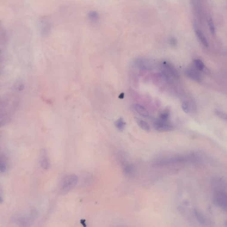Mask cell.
<instances>
[{
    "label": "cell",
    "instance_id": "9c48e42d",
    "mask_svg": "<svg viewBox=\"0 0 227 227\" xmlns=\"http://www.w3.org/2000/svg\"><path fill=\"white\" fill-rule=\"evenodd\" d=\"M163 66L164 68L167 71V72L171 74L173 77L176 79L179 78V75L178 72L176 70L175 67L171 63L168 61H164L163 62Z\"/></svg>",
    "mask_w": 227,
    "mask_h": 227
},
{
    "label": "cell",
    "instance_id": "603a6c76",
    "mask_svg": "<svg viewBox=\"0 0 227 227\" xmlns=\"http://www.w3.org/2000/svg\"><path fill=\"white\" fill-rule=\"evenodd\" d=\"M181 107L184 112L186 114H189L190 112V108L189 105L186 102H183L181 104Z\"/></svg>",
    "mask_w": 227,
    "mask_h": 227
},
{
    "label": "cell",
    "instance_id": "83f0119b",
    "mask_svg": "<svg viewBox=\"0 0 227 227\" xmlns=\"http://www.w3.org/2000/svg\"><path fill=\"white\" fill-rule=\"evenodd\" d=\"M1 21H0V25H1Z\"/></svg>",
    "mask_w": 227,
    "mask_h": 227
},
{
    "label": "cell",
    "instance_id": "30bf717a",
    "mask_svg": "<svg viewBox=\"0 0 227 227\" xmlns=\"http://www.w3.org/2000/svg\"><path fill=\"white\" fill-rule=\"evenodd\" d=\"M123 171L126 176L133 177L135 174V166L130 163H125L123 166Z\"/></svg>",
    "mask_w": 227,
    "mask_h": 227
},
{
    "label": "cell",
    "instance_id": "484cf974",
    "mask_svg": "<svg viewBox=\"0 0 227 227\" xmlns=\"http://www.w3.org/2000/svg\"><path fill=\"white\" fill-rule=\"evenodd\" d=\"M2 188L1 187V186H0V196H1V194L2 193Z\"/></svg>",
    "mask_w": 227,
    "mask_h": 227
},
{
    "label": "cell",
    "instance_id": "2e32d148",
    "mask_svg": "<svg viewBox=\"0 0 227 227\" xmlns=\"http://www.w3.org/2000/svg\"><path fill=\"white\" fill-rule=\"evenodd\" d=\"M136 121L140 128L148 132L150 131V126L146 122L138 118H136Z\"/></svg>",
    "mask_w": 227,
    "mask_h": 227
},
{
    "label": "cell",
    "instance_id": "e0dca14e",
    "mask_svg": "<svg viewBox=\"0 0 227 227\" xmlns=\"http://www.w3.org/2000/svg\"><path fill=\"white\" fill-rule=\"evenodd\" d=\"M115 125L119 131H123L125 128L126 123L125 122L123 118H120L116 121Z\"/></svg>",
    "mask_w": 227,
    "mask_h": 227
},
{
    "label": "cell",
    "instance_id": "3957f363",
    "mask_svg": "<svg viewBox=\"0 0 227 227\" xmlns=\"http://www.w3.org/2000/svg\"><path fill=\"white\" fill-rule=\"evenodd\" d=\"M79 180L78 176L72 174L67 175L62 179L59 185V192L61 194H68L77 185Z\"/></svg>",
    "mask_w": 227,
    "mask_h": 227
},
{
    "label": "cell",
    "instance_id": "8fae6325",
    "mask_svg": "<svg viewBox=\"0 0 227 227\" xmlns=\"http://www.w3.org/2000/svg\"><path fill=\"white\" fill-rule=\"evenodd\" d=\"M87 17L89 21L92 24H97L100 20V15L96 11H90L87 13Z\"/></svg>",
    "mask_w": 227,
    "mask_h": 227
},
{
    "label": "cell",
    "instance_id": "6da1fadb",
    "mask_svg": "<svg viewBox=\"0 0 227 227\" xmlns=\"http://www.w3.org/2000/svg\"><path fill=\"white\" fill-rule=\"evenodd\" d=\"M213 184L214 187L212 198L213 203L223 211H226L227 196L226 183L222 180L218 179L215 180Z\"/></svg>",
    "mask_w": 227,
    "mask_h": 227
},
{
    "label": "cell",
    "instance_id": "4316f807",
    "mask_svg": "<svg viewBox=\"0 0 227 227\" xmlns=\"http://www.w3.org/2000/svg\"><path fill=\"white\" fill-rule=\"evenodd\" d=\"M1 136H2V134L1 133V132H0V138H1Z\"/></svg>",
    "mask_w": 227,
    "mask_h": 227
},
{
    "label": "cell",
    "instance_id": "44dd1931",
    "mask_svg": "<svg viewBox=\"0 0 227 227\" xmlns=\"http://www.w3.org/2000/svg\"><path fill=\"white\" fill-rule=\"evenodd\" d=\"M170 114L169 111H166L162 113L159 115V119L163 121H168L169 118Z\"/></svg>",
    "mask_w": 227,
    "mask_h": 227
},
{
    "label": "cell",
    "instance_id": "277c9868",
    "mask_svg": "<svg viewBox=\"0 0 227 227\" xmlns=\"http://www.w3.org/2000/svg\"><path fill=\"white\" fill-rule=\"evenodd\" d=\"M194 156H177L169 159H164L159 162H157L156 165L157 166H168L170 164H175L177 163H182L186 162L189 161L194 160L193 157Z\"/></svg>",
    "mask_w": 227,
    "mask_h": 227
},
{
    "label": "cell",
    "instance_id": "4fadbf2b",
    "mask_svg": "<svg viewBox=\"0 0 227 227\" xmlns=\"http://www.w3.org/2000/svg\"><path fill=\"white\" fill-rule=\"evenodd\" d=\"M134 109L140 115L144 118H147L149 115L148 112L143 106L138 104H135L134 105Z\"/></svg>",
    "mask_w": 227,
    "mask_h": 227
},
{
    "label": "cell",
    "instance_id": "f1b7e54d",
    "mask_svg": "<svg viewBox=\"0 0 227 227\" xmlns=\"http://www.w3.org/2000/svg\"><path fill=\"white\" fill-rule=\"evenodd\" d=\"M0 53H1V51H0Z\"/></svg>",
    "mask_w": 227,
    "mask_h": 227
},
{
    "label": "cell",
    "instance_id": "f546056e",
    "mask_svg": "<svg viewBox=\"0 0 227 227\" xmlns=\"http://www.w3.org/2000/svg\"></svg>",
    "mask_w": 227,
    "mask_h": 227
},
{
    "label": "cell",
    "instance_id": "d4e9b609",
    "mask_svg": "<svg viewBox=\"0 0 227 227\" xmlns=\"http://www.w3.org/2000/svg\"><path fill=\"white\" fill-rule=\"evenodd\" d=\"M25 88V85L24 84H20L19 86L17 87V90L19 92H21V91H23Z\"/></svg>",
    "mask_w": 227,
    "mask_h": 227
},
{
    "label": "cell",
    "instance_id": "8992f818",
    "mask_svg": "<svg viewBox=\"0 0 227 227\" xmlns=\"http://www.w3.org/2000/svg\"><path fill=\"white\" fill-rule=\"evenodd\" d=\"M40 163L42 168L44 170H49L50 167V162L47 150L42 148L40 152Z\"/></svg>",
    "mask_w": 227,
    "mask_h": 227
},
{
    "label": "cell",
    "instance_id": "d6986e66",
    "mask_svg": "<svg viewBox=\"0 0 227 227\" xmlns=\"http://www.w3.org/2000/svg\"><path fill=\"white\" fill-rule=\"evenodd\" d=\"M207 22L209 28L210 30V33H211L212 35H216V29H215V25L213 23V20L209 16L208 18Z\"/></svg>",
    "mask_w": 227,
    "mask_h": 227
},
{
    "label": "cell",
    "instance_id": "ba28073f",
    "mask_svg": "<svg viewBox=\"0 0 227 227\" xmlns=\"http://www.w3.org/2000/svg\"><path fill=\"white\" fill-rule=\"evenodd\" d=\"M194 26L195 33H196L197 37L199 39L200 43L205 47L207 48V47H209V42L208 41V40H207L206 38L205 35H204L203 32L201 31V30L198 28V26L197 24H195Z\"/></svg>",
    "mask_w": 227,
    "mask_h": 227
},
{
    "label": "cell",
    "instance_id": "ffe728a7",
    "mask_svg": "<svg viewBox=\"0 0 227 227\" xmlns=\"http://www.w3.org/2000/svg\"><path fill=\"white\" fill-rule=\"evenodd\" d=\"M195 66L200 71H203L205 68V65L203 61L200 59H196L194 61Z\"/></svg>",
    "mask_w": 227,
    "mask_h": 227
},
{
    "label": "cell",
    "instance_id": "7c38bea8",
    "mask_svg": "<svg viewBox=\"0 0 227 227\" xmlns=\"http://www.w3.org/2000/svg\"><path fill=\"white\" fill-rule=\"evenodd\" d=\"M186 73L189 78L194 80V81L198 82L201 81V76H200V75L197 72L194 70L188 69L186 71Z\"/></svg>",
    "mask_w": 227,
    "mask_h": 227
},
{
    "label": "cell",
    "instance_id": "7402d4cb",
    "mask_svg": "<svg viewBox=\"0 0 227 227\" xmlns=\"http://www.w3.org/2000/svg\"><path fill=\"white\" fill-rule=\"evenodd\" d=\"M216 115L218 117L220 118H221L223 120H227V115L225 113L222 111H220V110H216Z\"/></svg>",
    "mask_w": 227,
    "mask_h": 227
},
{
    "label": "cell",
    "instance_id": "7a4b0ae2",
    "mask_svg": "<svg viewBox=\"0 0 227 227\" xmlns=\"http://www.w3.org/2000/svg\"><path fill=\"white\" fill-rule=\"evenodd\" d=\"M24 213L14 215L12 217V221L20 226H30L39 216L38 211L34 208H31L27 212Z\"/></svg>",
    "mask_w": 227,
    "mask_h": 227
},
{
    "label": "cell",
    "instance_id": "ac0fdd59",
    "mask_svg": "<svg viewBox=\"0 0 227 227\" xmlns=\"http://www.w3.org/2000/svg\"><path fill=\"white\" fill-rule=\"evenodd\" d=\"M7 166L3 156L0 155V172L5 173L7 171Z\"/></svg>",
    "mask_w": 227,
    "mask_h": 227
},
{
    "label": "cell",
    "instance_id": "52a82bcc",
    "mask_svg": "<svg viewBox=\"0 0 227 227\" xmlns=\"http://www.w3.org/2000/svg\"><path fill=\"white\" fill-rule=\"evenodd\" d=\"M40 30L42 36H46L49 35L52 30V24L50 21L47 19L41 21Z\"/></svg>",
    "mask_w": 227,
    "mask_h": 227
},
{
    "label": "cell",
    "instance_id": "9a60e30c",
    "mask_svg": "<svg viewBox=\"0 0 227 227\" xmlns=\"http://www.w3.org/2000/svg\"><path fill=\"white\" fill-rule=\"evenodd\" d=\"M148 62L144 60L143 59H138L137 60L135 63L136 65L138 66L141 69L146 70L149 69L151 67V66L149 64V65Z\"/></svg>",
    "mask_w": 227,
    "mask_h": 227
},
{
    "label": "cell",
    "instance_id": "cb8c5ba5",
    "mask_svg": "<svg viewBox=\"0 0 227 227\" xmlns=\"http://www.w3.org/2000/svg\"><path fill=\"white\" fill-rule=\"evenodd\" d=\"M169 43H170V45L171 46H175L177 44V41L175 38L172 37V38H170V40H169Z\"/></svg>",
    "mask_w": 227,
    "mask_h": 227
},
{
    "label": "cell",
    "instance_id": "5bb4252c",
    "mask_svg": "<svg viewBox=\"0 0 227 227\" xmlns=\"http://www.w3.org/2000/svg\"><path fill=\"white\" fill-rule=\"evenodd\" d=\"M194 214L197 220H198L200 224L202 225H206V220L204 215L202 214V212H200L198 209H195L194 210Z\"/></svg>",
    "mask_w": 227,
    "mask_h": 227
},
{
    "label": "cell",
    "instance_id": "5b68a950",
    "mask_svg": "<svg viewBox=\"0 0 227 227\" xmlns=\"http://www.w3.org/2000/svg\"><path fill=\"white\" fill-rule=\"evenodd\" d=\"M153 125L154 128L159 132L170 131L174 128L168 121H163L159 118L155 119L154 121Z\"/></svg>",
    "mask_w": 227,
    "mask_h": 227
}]
</instances>
